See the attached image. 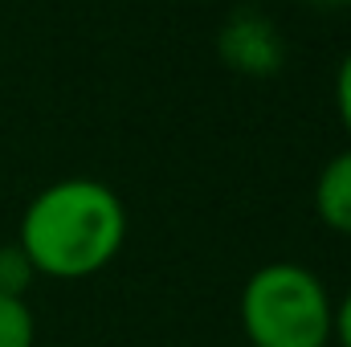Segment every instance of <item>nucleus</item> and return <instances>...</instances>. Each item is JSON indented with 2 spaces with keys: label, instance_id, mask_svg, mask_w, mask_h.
Returning a JSON list of instances; mask_svg holds the SVG:
<instances>
[{
  "label": "nucleus",
  "instance_id": "nucleus-6",
  "mask_svg": "<svg viewBox=\"0 0 351 347\" xmlns=\"http://www.w3.org/2000/svg\"><path fill=\"white\" fill-rule=\"evenodd\" d=\"M335 106H339V119L351 135V49L343 53V62L335 70Z\"/></svg>",
  "mask_w": 351,
  "mask_h": 347
},
{
  "label": "nucleus",
  "instance_id": "nucleus-7",
  "mask_svg": "<svg viewBox=\"0 0 351 347\" xmlns=\"http://www.w3.org/2000/svg\"><path fill=\"white\" fill-rule=\"evenodd\" d=\"M331 339H339V347H351V290L339 298V307H335V327H331Z\"/></svg>",
  "mask_w": 351,
  "mask_h": 347
},
{
  "label": "nucleus",
  "instance_id": "nucleus-8",
  "mask_svg": "<svg viewBox=\"0 0 351 347\" xmlns=\"http://www.w3.org/2000/svg\"><path fill=\"white\" fill-rule=\"evenodd\" d=\"M315 4H351V0H315Z\"/></svg>",
  "mask_w": 351,
  "mask_h": 347
},
{
  "label": "nucleus",
  "instance_id": "nucleus-4",
  "mask_svg": "<svg viewBox=\"0 0 351 347\" xmlns=\"http://www.w3.org/2000/svg\"><path fill=\"white\" fill-rule=\"evenodd\" d=\"M33 339H37V319L29 302L0 294V347H33Z\"/></svg>",
  "mask_w": 351,
  "mask_h": 347
},
{
  "label": "nucleus",
  "instance_id": "nucleus-3",
  "mask_svg": "<svg viewBox=\"0 0 351 347\" xmlns=\"http://www.w3.org/2000/svg\"><path fill=\"white\" fill-rule=\"evenodd\" d=\"M315 213L331 233L351 237V147L323 164L315 180Z\"/></svg>",
  "mask_w": 351,
  "mask_h": 347
},
{
  "label": "nucleus",
  "instance_id": "nucleus-1",
  "mask_svg": "<svg viewBox=\"0 0 351 347\" xmlns=\"http://www.w3.org/2000/svg\"><path fill=\"white\" fill-rule=\"evenodd\" d=\"M127 241V208L119 192L102 180L70 176L41 188L25 217L16 246L33 274L58 282H82L102 274Z\"/></svg>",
  "mask_w": 351,
  "mask_h": 347
},
{
  "label": "nucleus",
  "instance_id": "nucleus-2",
  "mask_svg": "<svg viewBox=\"0 0 351 347\" xmlns=\"http://www.w3.org/2000/svg\"><path fill=\"white\" fill-rule=\"evenodd\" d=\"M241 327L250 347H327L335 302L323 278L298 261L258 265L241 286Z\"/></svg>",
  "mask_w": 351,
  "mask_h": 347
},
{
  "label": "nucleus",
  "instance_id": "nucleus-5",
  "mask_svg": "<svg viewBox=\"0 0 351 347\" xmlns=\"http://www.w3.org/2000/svg\"><path fill=\"white\" fill-rule=\"evenodd\" d=\"M33 265L21 254V246H0V294L4 298H25V290L33 286Z\"/></svg>",
  "mask_w": 351,
  "mask_h": 347
}]
</instances>
